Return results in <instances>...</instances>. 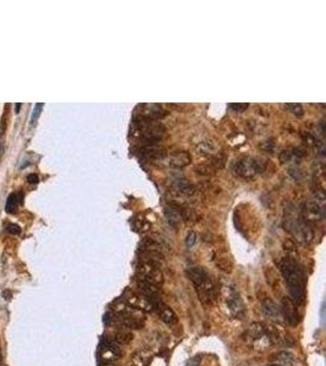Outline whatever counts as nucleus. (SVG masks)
Segmentation results:
<instances>
[{"mask_svg": "<svg viewBox=\"0 0 326 366\" xmlns=\"http://www.w3.org/2000/svg\"><path fill=\"white\" fill-rule=\"evenodd\" d=\"M247 108H248V104H244V103H234L230 105V109H231L234 113H243V111H244Z\"/></svg>", "mask_w": 326, "mask_h": 366, "instance_id": "obj_25", "label": "nucleus"}, {"mask_svg": "<svg viewBox=\"0 0 326 366\" xmlns=\"http://www.w3.org/2000/svg\"><path fill=\"white\" fill-rule=\"evenodd\" d=\"M172 188L177 193L183 194V196H192L196 192V188L193 187V184L189 183L183 177H176L175 180H172Z\"/></svg>", "mask_w": 326, "mask_h": 366, "instance_id": "obj_15", "label": "nucleus"}, {"mask_svg": "<svg viewBox=\"0 0 326 366\" xmlns=\"http://www.w3.org/2000/svg\"><path fill=\"white\" fill-rule=\"evenodd\" d=\"M263 311L265 314V316L269 320L274 322H282L284 321V317H282L281 308L276 305L275 301H272L271 299L266 298L265 300H263Z\"/></svg>", "mask_w": 326, "mask_h": 366, "instance_id": "obj_12", "label": "nucleus"}, {"mask_svg": "<svg viewBox=\"0 0 326 366\" xmlns=\"http://www.w3.org/2000/svg\"><path fill=\"white\" fill-rule=\"evenodd\" d=\"M152 308H153L154 311L157 312L158 316L160 317V320H162L163 322H165L166 325L173 326L178 322V317L177 315L175 314V311H173L169 305H166L162 299H158V300L153 301V303H152Z\"/></svg>", "mask_w": 326, "mask_h": 366, "instance_id": "obj_9", "label": "nucleus"}, {"mask_svg": "<svg viewBox=\"0 0 326 366\" xmlns=\"http://www.w3.org/2000/svg\"><path fill=\"white\" fill-rule=\"evenodd\" d=\"M227 162V157L224 155L223 153H216L212 155V157H210V167H213V169L215 170H221L225 167Z\"/></svg>", "mask_w": 326, "mask_h": 366, "instance_id": "obj_20", "label": "nucleus"}, {"mask_svg": "<svg viewBox=\"0 0 326 366\" xmlns=\"http://www.w3.org/2000/svg\"><path fill=\"white\" fill-rule=\"evenodd\" d=\"M121 355V346L117 344L113 338L104 337L100 342V359L106 364L117 360Z\"/></svg>", "mask_w": 326, "mask_h": 366, "instance_id": "obj_8", "label": "nucleus"}, {"mask_svg": "<svg viewBox=\"0 0 326 366\" xmlns=\"http://www.w3.org/2000/svg\"><path fill=\"white\" fill-rule=\"evenodd\" d=\"M43 108V104H37L36 108H34L33 110V114H32V119H31V122L32 124H34L36 122V120L38 119L39 114H41V109Z\"/></svg>", "mask_w": 326, "mask_h": 366, "instance_id": "obj_28", "label": "nucleus"}, {"mask_svg": "<svg viewBox=\"0 0 326 366\" xmlns=\"http://www.w3.org/2000/svg\"><path fill=\"white\" fill-rule=\"evenodd\" d=\"M27 181L29 183H38L39 182L38 175H36V173H31V175L27 176Z\"/></svg>", "mask_w": 326, "mask_h": 366, "instance_id": "obj_30", "label": "nucleus"}, {"mask_svg": "<svg viewBox=\"0 0 326 366\" xmlns=\"http://www.w3.org/2000/svg\"><path fill=\"white\" fill-rule=\"evenodd\" d=\"M18 205V198H17V194L12 193L10 194L9 197H7V200H6V205H5V209H6L7 213H15L16 208H17Z\"/></svg>", "mask_w": 326, "mask_h": 366, "instance_id": "obj_23", "label": "nucleus"}, {"mask_svg": "<svg viewBox=\"0 0 326 366\" xmlns=\"http://www.w3.org/2000/svg\"><path fill=\"white\" fill-rule=\"evenodd\" d=\"M304 155V151L301 150L299 148H287L280 153V160L284 164H290L293 160L302 159Z\"/></svg>", "mask_w": 326, "mask_h": 366, "instance_id": "obj_18", "label": "nucleus"}, {"mask_svg": "<svg viewBox=\"0 0 326 366\" xmlns=\"http://www.w3.org/2000/svg\"><path fill=\"white\" fill-rule=\"evenodd\" d=\"M141 153H142L144 156L148 157V159L153 160H163L166 156V150L157 143L146 144V146H143L142 148H141Z\"/></svg>", "mask_w": 326, "mask_h": 366, "instance_id": "obj_13", "label": "nucleus"}, {"mask_svg": "<svg viewBox=\"0 0 326 366\" xmlns=\"http://www.w3.org/2000/svg\"><path fill=\"white\" fill-rule=\"evenodd\" d=\"M281 303H282L281 312H282V317H284V320H286L288 324L292 326L297 325L299 321L297 305H296V304L293 303L290 298H287V296L282 298Z\"/></svg>", "mask_w": 326, "mask_h": 366, "instance_id": "obj_11", "label": "nucleus"}, {"mask_svg": "<svg viewBox=\"0 0 326 366\" xmlns=\"http://www.w3.org/2000/svg\"><path fill=\"white\" fill-rule=\"evenodd\" d=\"M197 242V234L196 232L191 231L188 234H187V238H186V244L187 247H193Z\"/></svg>", "mask_w": 326, "mask_h": 366, "instance_id": "obj_26", "label": "nucleus"}, {"mask_svg": "<svg viewBox=\"0 0 326 366\" xmlns=\"http://www.w3.org/2000/svg\"><path fill=\"white\" fill-rule=\"evenodd\" d=\"M275 364L279 366H295L296 358L292 353L290 352H279L274 355Z\"/></svg>", "mask_w": 326, "mask_h": 366, "instance_id": "obj_19", "label": "nucleus"}, {"mask_svg": "<svg viewBox=\"0 0 326 366\" xmlns=\"http://www.w3.org/2000/svg\"><path fill=\"white\" fill-rule=\"evenodd\" d=\"M248 343L256 351H266L275 342V332L260 322H253L245 332Z\"/></svg>", "mask_w": 326, "mask_h": 366, "instance_id": "obj_4", "label": "nucleus"}, {"mask_svg": "<svg viewBox=\"0 0 326 366\" xmlns=\"http://www.w3.org/2000/svg\"><path fill=\"white\" fill-rule=\"evenodd\" d=\"M133 336L132 333L130 332H125V331H119V332H116L115 335L113 336V339L115 342H116L117 344H120V346H122V344H127L130 343L131 341H132Z\"/></svg>", "mask_w": 326, "mask_h": 366, "instance_id": "obj_21", "label": "nucleus"}, {"mask_svg": "<svg viewBox=\"0 0 326 366\" xmlns=\"http://www.w3.org/2000/svg\"><path fill=\"white\" fill-rule=\"evenodd\" d=\"M282 277L287 286L290 299L296 305H302L306 301V275L303 268L296 259L286 256L277 264Z\"/></svg>", "mask_w": 326, "mask_h": 366, "instance_id": "obj_1", "label": "nucleus"}, {"mask_svg": "<svg viewBox=\"0 0 326 366\" xmlns=\"http://www.w3.org/2000/svg\"><path fill=\"white\" fill-rule=\"evenodd\" d=\"M224 304L225 308L229 311L231 316L236 317V319H243L244 316V304L241 295L237 293V291L234 287H226L224 290Z\"/></svg>", "mask_w": 326, "mask_h": 366, "instance_id": "obj_7", "label": "nucleus"}, {"mask_svg": "<svg viewBox=\"0 0 326 366\" xmlns=\"http://www.w3.org/2000/svg\"><path fill=\"white\" fill-rule=\"evenodd\" d=\"M200 357H193L187 362L186 366H199L200 365Z\"/></svg>", "mask_w": 326, "mask_h": 366, "instance_id": "obj_29", "label": "nucleus"}, {"mask_svg": "<svg viewBox=\"0 0 326 366\" xmlns=\"http://www.w3.org/2000/svg\"><path fill=\"white\" fill-rule=\"evenodd\" d=\"M284 108H285V110L288 111V113L296 115V116H303V114H304V110H303V108H302L301 104L286 103L284 104Z\"/></svg>", "mask_w": 326, "mask_h": 366, "instance_id": "obj_22", "label": "nucleus"}, {"mask_svg": "<svg viewBox=\"0 0 326 366\" xmlns=\"http://www.w3.org/2000/svg\"><path fill=\"white\" fill-rule=\"evenodd\" d=\"M137 280L148 282L158 287H162L164 283V276H163L162 270L159 269V264L147 260H144L137 270Z\"/></svg>", "mask_w": 326, "mask_h": 366, "instance_id": "obj_6", "label": "nucleus"}, {"mask_svg": "<svg viewBox=\"0 0 326 366\" xmlns=\"http://www.w3.org/2000/svg\"><path fill=\"white\" fill-rule=\"evenodd\" d=\"M21 108V104L20 103H18V104H16V113H18V109H20Z\"/></svg>", "mask_w": 326, "mask_h": 366, "instance_id": "obj_32", "label": "nucleus"}, {"mask_svg": "<svg viewBox=\"0 0 326 366\" xmlns=\"http://www.w3.org/2000/svg\"><path fill=\"white\" fill-rule=\"evenodd\" d=\"M259 148H260L261 150H265V151H269V153H272V151H274V149H275V142L272 140L261 142V143L259 144Z\"/></svg>", "mask_w": 326, "mask_h": 366, "instance_id": "obj_24", "label": "nucleus"}, {"mask_svg": "<svg viewBox=\"0 0 326 366\" xmlns=\"http://www.w3.org/2000/svg\"><path fill=\"white\" fill-rule=\"evenodd\" d=\"M165 218H166L170 226L177 227L180 225L181 220H182V218H181V208L175 204H170L165 207Z\"/></svg>", "mask_w": 326, "mask_h": 366, "instance_id": "obj_16", "label": "nucleus"}, {"mask_svg": "<svg viewBox=\"0 0 326 366\" xmlns=\"http://www.w3.org/2000/svg\"><path fill=\"white\" fill-rule=\"evenodd\" d=\"M268 366H279V365H276V364H271V365H268Z\"/></svg>", "mask_w": 326, "mask_h": 366, "instance_id": "obj_33", "label": "nucleus"}, {"mask_svg": "<svg viewBox=\"0 0 326 366\" xmlns=\"http://www.w3.org/2000/svg\"><path fill=\"white\" fill-rule=\"evenodd\" d=\"M4 296H5V299H6V300H9V299L11 298V293H10L9 291H5V292H4Z\"/></svg>", "mask_w": 326, "mask_h": 366, "instance_id": "obj_31", "label": "nucleus"}, {"mask_svg": "<svg viewBox=\"0 0 326 366\" xmlns=\"http://www.w3.org/2000/svg\"><path fill=\"white\" fill-rule=\"evenodd\" d=\"M187 275L196 288L200 303L205 306L213 305L218 296V292L207 270L202 266H193L187 270Z\"/></svg>", "mask_w": 326, "mask_h": 366, "instance_id": "obj_2", "label": "nucleus"}, {"mask_svg": "<svg viewBox=\"0 0 326 366\" xmlns=\"http://www.w3.org/2000/svg\"><path fill=\"white\" fill-rule=\"evenodd\" d=\"M308 210L311 212V214H313L314 216L320 219H324L325 218V194L322 189L315 192L313 194V197L309 199L308 204Z\"/></svg>", "mask_w": 326, "mask_h": 366, "instance_id": "obj_10", "label": "nucleus"}, {"mask_svg": "<svg viewBox=\"0 0 326 366\" xmlns=\"http://www.w3.org/2000/svg\"><path fill=\"white\" fill-rule=\"evenodd\" d=\"M266 170V164L264 160L253 156L239 157L232 164V172L244 180H250L259 173Z\"/></svg>", "mask_w": 326, "mask_h": 366, "instance_id": "obj_5", "label": "nucleus"}, {"mask_svg": "<svg viewBox=\"0 0 326 366\" xmlns=\"http://www.w3.org/2000/svg\"><path fill=\"white\" fill-rule=\"evenodd\" d=\"M6 229L9 233L11 234H20L21 233V227L15 225V223H9V225L6 226Z\"/></svg>", "mask_w": 326, "mask_h": 366, "instance_id": "obj_27", "label": "nucleus"}, {"mask_svg": "<svg viewBox=\"0 0 326 366\" xmlns=\"http://www.w3.org/2000/svg\"><path fill=\"white\" fill-rule=\"evenodd\" d=\"M197 153L200 155H212L219 153V146L213 140H204L199 142L196 146Z\"/></svg>", "mask_w": 326, "mask_h": 366, "instance_id": "obj_17", "label": "nucleus"}, {"mask_svg": "<svg viewBox=\"0 0 326 366\" xmlns=\"http://www.w3.org/2000/svg\"><path fill=\"white\" fill-rule=\"evenodd\" d=\"M285 228L290 232L292 237L302 244H309L313 240L314 233H313L312 226L303 216L296 214L295 210H287L285 215Z\"/></svg>", "mask_w": 326, "mask_h": 366, "instance_id": "obj_3", "label": "nucleus"}, {"mask_svg": "<svg viewBox=\"0 0 326 366\" xmlns=\"http://www.w3.org/2000/svg\"><path fill=\"white\" fill-rule=\"evenodd\" d=\"M189 162H191V155L187 153V151L178 150V151H175V153H172L169 156L170 166L177 167V169L187 166V165H189Z\"/></svg>", "mask_w": 326, "mask_h": 366, "instance_id": "obj_14", "label": "nucleus"}]
</instances>
